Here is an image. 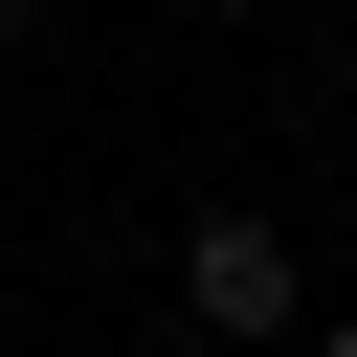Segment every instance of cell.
I'll return each mask as SVG.
<instances>
[{
    "label": "cell",
    "instance_id": "obj_1",
    "mask_svg": "<svg viewBox=\"0 0 357 357\" xmlns=\"http://www.w3.org/2000/svg\"><path fill=\"white\" fill-rule=\"evenodd\" d=\"M178 312H201V335H290V245H268L245 201H223V223H178Z\"/></svg>",
    "mask_w": 357,
    "mask_h": 357
},
{
    "label": "cell",
    "instance_id": "obj_2",
    "mask_svg": "<svg viewBox=\"0 0 357 357\" xmlns=\"http://www.w3.org/2000/svg\"><path fill=\"white\" fill-rule=\"evenodd\" d=\"M0 45H22V0H0Z\"/></svg>",
    "mask_w": 357,
    "mask_h": 357
},
{
    "label": "cell",
    "instance_id": "obj_3",
    "mask_svg": "<svg viewBox=\"0 0 357 357\" xmlns=\"http://www.w3.org/2000/svg\"><path fill=\"white\" fill-rule=\"evenodd\" d=\"M312 357H357V335H312Z\"/></svg>",
    "mask_w": 357,
    "mask_h": 357
}]
</instances>
